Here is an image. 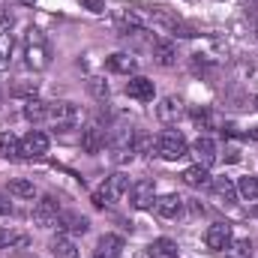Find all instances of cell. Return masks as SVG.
Returning <instances> with one entry per match:
<instances>
[{"instance_id":"16","label":"cell","mask_w":258,"mask_h":258,"mask_svg":"<svg viewBox=\"0 0 258 258\" xmlns=\"http://www.w3.org/2000/svg\"><path fill=\"white\" fill-rule=\"evenodd\" d=\"M57 225L69 231V234H87V228H90V222H87V216H81V213H72V210H63L60 216H57Z\"/></svg>"},{"instance_id":"28","label":"cell","mask_w":258,"mask_h":258,"mask_svg":"<svg viewBox=\"0 0 258 258\" xmlns=\"http://www.w3.org/2000/svg\"><path fill=\"white\" fill-rule=\"evenodd\" d=\"M12 93H15V96H27V99H33V93H36V81L18 78V81L12 84Z\"/></svg>"},{"instance_id":"13","label":"cell","mask_w":258,"mask_h":258,"mask_svg":"<svg viewBox=\"0 0 258 258\" xmlns=\"http://www.w3.org/2000/svg\"><path fill=\"white\" fill-rule=\"evenodd\" d=\"M180 114H183V102H180L177 96H162V99H159V105H156V117H159L162 123H177Z\"/></svg>"},{"instance_id":"30","label":"cell","mask_w":258,"mask_h":258,"mask_svg":"<svg viewBox=\"0 0 258 258\" xmlns=\"http://www.w3.org/2000/svg\"><path fill=\"white\" fill-rule=\"evenodd\" d=\"M87 87H90V93H93L96 99H102V102L108 99V84H105L102 78H90V81H87Z\"/></svg>"},{"instance_id":"34","label":"cell","mask_w":258,"mask_h":258,"mask_svg":"<svg viewBox=\"0 0 258 258\" xmlns=\"http://www.w3.org/2000/svg\"><path fill=\"white\" fill-rule=\"evenodd\" d=\"M6 213H12V201L0 192V216H6Z\"/></svg>"},{"instance_id":"18","label":"cell","mask_w":258,"mask_h":258,"mask_svg":"<svg viewBox=\"0 0 258 258\" xmlns=\"http://www.w3.org/2000/svg\"><path fill=\"white\" fill-rule=\"evenodd\" d=\"M147 255L150 258H180V249H177V243L171 237H159V240H153L147 246Z\"/></svg>"},{"instance_id":"7","label":"cell","mask_w":258,"mask_h":258,"mask_svg":"<svg viewBox=\"0 0 258 258\" xmlns=\"http://www.w3.org/2000/svg\"><path fill=\"white\" fill-rule=\"evenodd\" d=\"M231 225L228 222H213L207 231H204V243H207V249H213V252H222V249H228L231 246Z\"/></svg>"},{"instance_id":"37","label":"cell","mask_w":258,"mask_h":258,"mask_svg":"<svg viewBox=\"0 0 258 258\" xmlns=\"http://www.w3.org/2000/svg\"><path fill=\"white\" fill-rule=\"evenodd\" d=\"M240 3H255V0H240Z\"/></svg>"},{"instance_id":"14","label":"cell","mask_w":258,"mask_h":258,"mask_svg":"<svg viewBox=\"0 0 258 258\" xmlns=\"http://www.w3.org/2000/svg\"><path fill=\"white\" fill-rule=\"evenodd\" d=\"M105 147V129L99 123H90V126L81 132V150L84 153H99Z\"/></svg>"},{"instance_id":"9","label":"cell","mask_w":258,"mask_h":258,"mask_svg":"<svg viewBox=\"0 0 258 258\" xmlns=\"http://www.w3.org/2000/svg\"><path fill=\"white\" fill-rule=\"evenodd\" d=\"M150 54H153V60L159 66H174L177 63V48H174V42H171L168 36H156V39L150 42Z\"/></svg>"},{"instance_id":"21","label":"cell","mask_w":258,"mask_h":258,"mask_svg":"<svg viewBox=\"0 0 258 258\" xmlns=\"http://www.w3.org/2000/svg\"><path fill=\"white\" fill-rule=\"evenodd\" d=\"M210 189L216 195V201H225V204H231V201L237 198V186H234L228 177H216V180L210 183Z\"/></svg>"},{"instance_id":"3","label":"cell","mask_w":258,"mask_h":258,"mask_svg":"<svg viewBox=\"0 0 258 258\" xmlns=\"http://www.w3.org/2000/svg\"><path fill=\"white\" fill-rule=\"evenodd\" d=\"M123 192H129V177L117 171V174L105 177V183H102V186H99V189L93 192V204H96V207L102 210V207L114 204V201H117V198H120Z\"/></svg>"},{"instance_id":"6","label":"cell","mask_w":258,"mask_h":258,"mask_svg":"<svg viewBox=\"0 0 258 258\" xmlns=\"http://www.w3.org/2000/svg\"><path fill=\"white\" fill-rule=\"evenodd\" d=\"M63 210H60V201L54 198V195H45L36 207H33V222L39 225V228H51V225H57V216H60Z\"/></svg>"},{"instance_id":"38","label":"cell","mask_w":258,"mask_h":258,"mask_svg":"<svg viewBox=\"0 0 258 258\" xmlns=\"http://www.w3.org/2000/svg\"><path fill=\"white\" fill-rule=\"evenodd\" d=\"M255 105H258V99H255Z\"/></svg>"},{"instance_id":"19","label":"cell","mask_w":258,"mask_h":258,"mask_svg":"<svg viewBox=\"0 0 258 258\" xmlns=\"http://www.w3.org/2000/svg\"><path fill=\"white\" fill-rule=\"evenodd\" d=\"M105 66L111 69V72H117V75H129V72H135V57L132 54H126V51H117V54H111L108 60H105Z\"/></svg>"},{"instance_id":"23","label":"cell","mask_w":258,"mask_h":258,"mask_svg":"<svg viewBox=\"0 0 258 258\" xmlns=\"http://www.w3.org/2000/svg\"><path fill=\"white\" fill-rule=\"evenodd\" d=\"M18 147H21V138H15L12 132H0V156L18 159Z\"/></svg>"},{"instance_id":"17","label":"cell","mask_w":258,"mask_h":258,"mask_svg":"<svg viewBox=\"0 0 258 258\" xmlns=\"http://www.w3.org/2000/svg\"><path fill=\"white\" fill-rule=\"evenodd\" d=\"M183 183L192 186V189H207V186L213 183V177H210V171H207L204 165H189V168L183 171Z\"/></svg>"},{"instance_id":"2","label":"cell","mask_w":258,"mask_h":258,"mask_svg":"<svg viewBox=\"0 0 258 258\" xmlns=\"http://www.w3.org/2000/svg\"><path fill=\"white\" fill-rule=\"evenodd\" d=\"M24 60H27V66H33V69H45V66L51 63V48H48L42 30H30V33H27Z\"/></svg>"},{"instance_id":"22","label":"cell","mask_w":258,"mask_h":258,"mask_svg":"<svg viewBox=\"0 0 258 258\" xmlns=\"http://www.w3.org/2000/svg\"><path fill=\"white\" fill-rule=\"evenodd\" d=\"M51 255L54 258H78V249H75V243L63 237V234H57L54 240H51Z\"/></svg>"},{"instance_id":"11","label":"cell","mask_w":258,"mask_h":258,"mask_svg":"<svg viewBox=\"0 0 258 258\" xmlns=\"http://www.w3.org/2000/svg\"><path fill=\"white\" fill-rule=\"evenodd\" d=\"M153 210H156L162 219H174V216H180V213H183V198H180V195H174V192L156 195V198H153Z\"/></svg>"},{"instance_id":"24","label":"cell","mask_w":258,"mask_h":258,"mask_svg":"<svg viewBox=\"0 0 258 258\" xmlns=\"http://www.w3.org/2000/svg\"><path fill=\"white\" fill-rule=\"evenodd\" d=\"M24 243H27L24 234H18L12 228H0V252L3 249H12V246H24Z\"/></svg>"},{"instance_id":"32","label":"cell","mask_w":258,"mask_h":258,"mask_svg":"<svg viewBox=\"0 0 258 258\" xmlns=\"http://www.w3.org/2000/svg\"><path fill=\"white\" fill-rule=\"evenodd\" d=\"M192 120L201 129H207V126H210V111H207V108H195V111H192Z\"/></svg>"},{"instance_id":"29","label":"cell","mask_w":258,"mask_h":258,"mask_svg":"<svg viewBox=\"0 0 258 258\" xmlns=\"http://www.w3.org/2000/svg\"><path fill=\"white\" fill-rule=\"evenodd\" d=\"M228 252H231V258H252V243L249 240H231Z\"/></svg>"},{"instance_id":"36","label":"cell","mask_w":258,"mask_h":258,"mask_svg":"<svg viewBox=\"0 0 258 258\" xmlns=\"http://www.w3.org/2000/svg\"><path fill=\"white\" fill-rule=\"evenodd\" d=\"M21 3H36V0H21Z\"/></svg>"},{"instance_id":"15","label":"cell","mask_w":258,"mask_h":258,"mask_svg":"<svg viewBox=\"0 0 258 258\" xmlns=\"http://www.w3.org/2000/svg\"><path fill=\"white\" fill-rule=\"evenodd\" d=\"M96 258H120L123 252V237H117V234H102L99 240H96Z\"/></svg>"},{"instance_id":"20","label":"cell","mask_w":258,"mask_h":258,"mask_svg":"<svg viewBox=\"0 0 258 258\" xmlns=\"http://www.w3.org/2000/svg\"><path fill=\"white\" fill-rule=\"evenodd\" d=\"M24 117L30 120V123H42V120H48V102H42V99H27L24 102Z\"/></svg>"},{"instance_id":"10","label":"cell","mask_w":258,"mask_h":258,"mask_svg":"<svg viewBox=\"0 0 258 258\" xmlns=\"http://www.w3.org/2000/svg\"><path fill=\"white\" fill-rule=\"evenodd\" d=\"M189 153L195 156V165H204V168H210V165L216 162V144H213V138H207V135L195 138L192 147H189Z\"/></svg>"},{"instance_id":"27","label":"cell","mask_w":258,"mask_h":258,"mask_svg":"<svg viewBox=\"0 0 258 258\" xmlns=\"http://www.w3.org/2000/svg\"><path fill=\"white\" fill-rule=\"evenodd\" d=\"M9 192L12 195H18V198H33L36 195V186L30 183V180H9Z\"/></svg>"},{"instance_id":"33","label":"cell","mask_w":258,"mask_h":258,"mask_svg":"<svg viewBox=\"0 0 258 258\" xmlns=\"http://www.w3.org/2000/svg\"><path fill=\"white\" fill-rule=\"evenodd\" d=\"M78 3H84L90 12H102V9H105V3H102V0H78Z\"/></svg>"},{"instance_id":"35","label":"cell","mask_w":258,"mask_h":258,"mask_svg":"<svg viewBox=\"0 0 258 258\" xmlns=\"http://www.w3.org/2000/svg\"><path fill=\"white\" fill-rule=\"evenodd\" d=\"M249 135H252V138H258V126H255V129H252V132H249Z\"/></svg>"},{"instance_id":"25","label":"cell","mask_w":258,"mask_h":258,"mask_svg":"<svg viewBox=\"0 0 258 258\" xmlns=\"http://www.w3.org/2000/svg\"><path fill=\"white\" fill-rule=\"evenodd\" d=\"M153 150H156V141L147 132H135L132 135V153H153Z\"/></svg>"},{"instance_id":"26","label":"cell","mask_w":258,"mask_h":258,"mask_svg":"<svg viewBox=\"0 0 258 258\" xmlns=\"http://www.w3.org/2000/svg\"><path fill=\"white\" fill-rule=\"evenodd\" d=\"M237 195L246 198V201H258V177H240Z\"/></svg>"},{"instance_id":"1","label":"cell","mask_w":258,"mask_h":258,"mask_svg":"<svg viewBox=\"0 0 258 258\" xmlns=\"http://www.w3.org/2000/svg\"><path fill=\"white\" fill-rule=\"evenodd\" d=\"M156 153H159L165 162H177V159L189 156V144H186V138H183L180 132L165 129V132L156 138Z\"/></svg>"},{"instance_id":"8","label":"cell","mask_w":258,"mask_h":258,"mask_svg":"<svg viewBox=\"0 0 258 258\" xmlns=\"http://www.w3.org/2000/svg\"><path fill=\"white\" fill-rule=\"evenodd\" d=\"M153 198H156V186H153V180H135L132 186H129V204L135 207V210H144V207H153Z\"/></svg>"},{"instance_id":"4","label":"cell","mask_w":258,"mask_h":258,"mask_svg":"<svg viewBox=\"0 0 258 258\" xmlns=\"http://www.w3.org/2000/svg\"><path fill=\"white\" fill-rule=\"evenodd\" d=\"M78 120H81V111H78L75 102H51V105H48V123L54 129L66 132V129L75 126Z\"/></svg>"},{"instance_id":"12","label":"cell","mask_w":258,"mask_h":258,"mask_svg":"<svg viewBox=\"0 0 258 258\" xmlns=\"http://www.w3.org/2000/svg\"><path fill=\"white\" fill-rule=\"evenodd\" d=\"M126 93L129 99H135V102H153V81L150 78H144V75H132L126 81Z\"/></svg>"},{"instance_id":"31","label":"cell","mask_w":258,"mask_h":258,"mask_svg":"<svg viewBox=\"0 0 258 258\" xmlns=\"http://www.w3.org/2000/svg\"><path fill=\"white\" fill-rule=\"evenodd\" d=\"M9 54H12V36L0 30V60H6Z\"/></svg>"},{"instance_id":"5","label":"cell","mask_w":258,"mask_h":258,"mask_svg":"<svg viewBox=\"0 0 258 258\" xmlns=\"http://www.w3.org/2000/svg\"><path fill=\"white\" fill-rule=\"evenodd\" d=\"M48 153V135L33 129L21 138V147H18V159H42Z\"/></svg>"}]
</instances>
